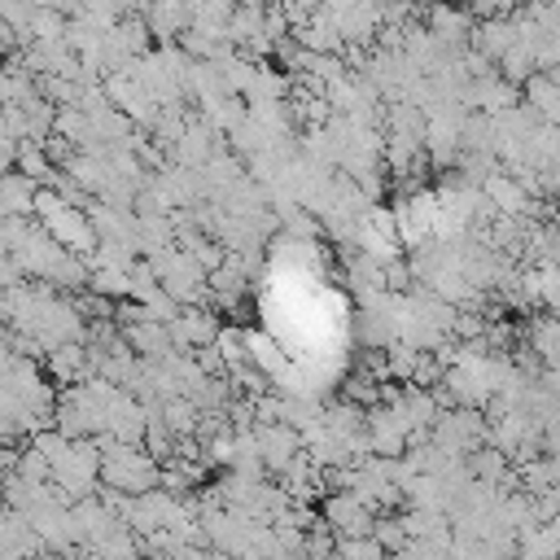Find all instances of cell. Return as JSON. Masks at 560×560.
<instances>
[{
	"label": "cell",
	"instance_id": "1",
	"mask_svg": "<svg viewBox=\"0 0 560 560\" xmlns=\"http://www.w3.org/2000/svg\"><path fill=\"white\" fill-rule=\"evenodd\" d=\"M468 26H472V22H468V13H464V9H455V4H433V9H429V26H424V31L446 48V44H459V39L468 35Z\"/></svg>",
	"mask_w": 560,
	"mask_h": 560
}]
</instances>
